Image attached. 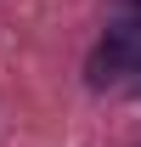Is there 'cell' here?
Listing matches in <instances>:
<instances>
[{
	"label": "cell",
	"instance_id": "cell-1",
	"mask_svg": "<svg viewBox=\"0 0 141 147\" xmlns=\"http://www.w3.org/2000/svg\"><path fill=\"white\" fill-rule=\"evenodd\" d=\"M124 74H141V17L113 23L107 40L90 51V85H113Z\"/></svg>",
	"mask_w": 141,
	"mask_h": 147
}]
</instances>
